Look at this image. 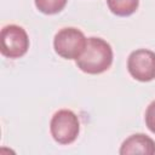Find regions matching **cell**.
<instances>
[{
    "instance_id": "5",
    "label": "cell",
    "mask_w": 155,
    "mask_h": 155,
    "mask_svg": "<svg viewBox=\"0 0 155 155\" xmlns=\"http://www.w3.org/2000/svg\"><path fill=\"white\" fill-rule=\"evenodd\" d=\"M127 70L130 75L140 81L148 82L155 79V52L147 48L132 51L127 58Z\"/></svg>"
},
{
    "instance_id": "1",
    "label": "cell",
    "mask_w": 155,
    "mask_h": 155,
    "mask_svg": "<svg viewBox=\"0 0 155 155\" xmlns=\"http://www.w3.org/2000/svg\"><path fill=\"white\" fill-rule=\"evenodd\" d=\"M113 57V48L109 42L102 38L91 36L87 39L82 54L76 59V65L86 74H102L110 68Z\"/></svg>"
},
{
    "instance_id": "7",
    "label": "cell",
    "mask_w": 155,
    "mask_h": 155,
    "mask_svg": "<svg viewBox=\"0 0 155 155\" xmlns=\"http://www.w3.org/2000/svg\"><path fill=\"white\" fill-rule=\"evenodd\" d=\"M107 5L111 13L120 17H127L137 11L139 0H107Z\"/></svg>"
},
{
    "instance_id": "3",
    "label": "cell",
    "mask_w": 155,
    "mask_h": 155,
    "mask_svg": "<svg viewBox=\"0 0 155 155\" xmlns=\"http://www.w3.org/2000/svg\"><path fill=\"white\" fill-rule=\"evenodd\" d=\"M50 132L53 139L59 144L73 143L80 132V121L78 115L69 109L56 111L50 121Z\"/></svg>"
},
{
    "instance_id": "2",
    "label": "cell",
    "mask_w": 155,
    "mask_h": 155,
    "mask_svg": "<svg viewBox=\"0 0 155 155\" xmlns=\"http://www.w3.org/2000/svg\"><path fill=\"white\" fill-rule=\"evenodd\" d=\"M87 39L85 34L74 27L62 28L53 39V47L58 56L64 59H78L85 47Z\"/></svg>"
},
{
    "instance_id": "8",
    "label": "cell",
    "mask_w": 155,
    "mask_h": 155,
    "mask_svg": "<svg viewBox=\"0 0 155 155\" xmlns=\"http://www.w3.org/2000/svg\"><path fill=\"white\" fill-rule=\"evenodd\" d=\"M36 8L45 15H56L61 12L68 0H34Z\"/></svg>"
},
{
    "instance_id": "4",
    "label": "cell",
    "mask_w": 155,
    "mask_h": 155,
    "mask_svg": "<svg viewBox=\"0 0 155 155\" xmlns=\"http://www.w3.org/2000/svg\"><path fill=\"white\" fill-rule=\"evenodd\" d=\"M1 54L7 58H19L24 56L29 48V38L27 31L17 25L8 24L1 29Z\"/></svg>"
},
{
    "instance_id": "6",
    "label": "cell",
    "mask_w": 155,
    "mask_h": 155,
    "mask_svg": "<svg viewBox=\"0 0 155 155\" xmlns=\"http://www.w3.org/2000/svg\"><path fill=\"white\" fill-rule=\"evenodd\" d=\"M121 155H131V154H144V155H154L155 154V142L143 133H136L126 138L121 147Z\"/></svg>"
},
{
    "instance_id": "9",
    "label": "cell",
    "mask_w": 155,
    "mask_h": 155,
    "mask_svg": "<svg viewBox=\"0 0 155 155\" xmlns=\"http://www.w3.org/2000/svg\"><path fill=\"white\" fill-rule=\"evenodd\" d=\"M145 125L148 130L155 134V101H153L145 110Z\"/></svg>"
}]
</instances>
